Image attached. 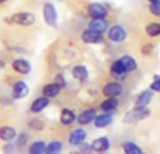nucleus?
Instances as JSON below:
<instances>
[{
    "instance_id": "21",
    "label": "nucleus",
    "mask_w": 160,
    "mask_h": 154,
    "mask_svg": "<svg viewBox=\"0 0 160 154\" xmlns=\"http://www.w3.org/2000/svg\"><path fill=\"white\" fill-rule=\"evenodd\" d=\"M76 117L74 115V113L69 109H63L61 114H60V122L63 124V125H70L72 124L74 120H75Z\"/></svg>"
},
{
    "instance_id": "24",
    "label": "nucleus",
    "mask_w": 160,
    "mask_h": 154,
    "mask_svg": "<svg viewBox=\"0 0 160 154\" xmlns=\"http://www.w3.org/2000/svg\"><path fill=\"white\" fill-rule=\"evenodd\" d=\"M62 143L59 141H52L50 142L44 149V152L48 153V154H56L58 153L62 150Z\"/></svg>"
},
{
    "instance_id": "10",
    "label": "nucleus",
    "mask_w": 160,
    "mask_h": 154,
    "mask_svg": "<svg viewBox=\"0 0 160 154\" xmlns=\"http://www.w3.org/2000/svg\"><path fill=\"white\" fill-rule=\"evenodd\" d=\"M87 132L84 129H75L69 135V143L72 146H78L85 140Z\"/></svg>"
},
{
    "instance_id": "30",
    "label": "nucleus",
    "mask_w": 160,
    "mask_h": 154,
    "mask_svg": "<svg viewBox=\"0 0 160 154\" xmlns=\"http://www.w3.org/2000/svg\"><path fill=\"white\" fill-rule=\"evenodd\" d=\"M55 83H57L61 89L64 88V87L66 86L65 79H64V77H63L61 74H58V75L56 76V81H55Z\"/></svg>"
},
{
    "instance_id": "26",
    "label": "nucleus",
    "mask_w": 160,
    "mask_h": 154,
    "mask_svg": "<svg viewBox=\"0 0 160 154\" xmlns=\"http://www.w3.org/2000/svg\"><path fill=\"white\" fill-rule=\"evenodd\" d=\"M45 143L43 141H36L29 147V153L31 154H40L45 149Z\"/></svg>"
},
{
    "instance_id": "19",
    "label": "nucleus",
    "mask_w": 160,
    "mask_h": 154,
    "mask_svg": "<svg viewBox=\"0 0 160 154\" xmlns=\"http://www.w3.org/2000/svg\"><path fill=\"white\" fill-rule=\"evenodd\" d=\"M16 137V131L10 126H4L0 128V139L3 141H12Z\"/></svg>"
},
{
    "instance_id": "17",
    "label": "nucleus",
    "mask_w": 160,
    "mask_h": 154,
    "mask_svg": "<svg viewBox=\"0 0 160 154\" xmlns=\"http://www.w3.org/2000/svg\"><path fill=\"white\" fill-rule=\"evenodd\" d=\"M93 120H94V126L95 127H97V128H105V127L108 126L112 122L113 118H112L111 114L107 112L106 114L96 116Z\"/></svg>"
},
{
    "instance_id": "23",
    "label": "nucleus",
    "mask_w": 160,
    "mask_h": 154,
    "mask_svg": "<svg viewBox=\"0 0 160 154\" xmlns=\"http://www.w3.org/2000/svg\"><path fill=\"white\" fill-rule=\"evenodd\" d=\"M118 106V101L115 98H108L101 103V109L105 112H111Z\"/></svg>"
},
{
    "instance_id": "7",
    "label": "nucleus",
    "mask_w": 160,
    "mask_h": 154,
    "mask_svg": "<svg viewBox=\"0 0 160 154\" xmlns=\"http://www.w3.org/2000/svg\"><path fill=\"white\" fill-rule=\"evenodd\" d=\"M153 96V93H152V90H144L142 91L137 101H136V103H135V106H134V109H144L146 108V106L150 103L152 98Z\"/></svg>"
},
{
    "instance_id": "36",
    "label": "nucleus",
    "mask_w": 160,
    "mask_h": 154,
    "mask_svg": "<svg viewBox=\"0 0 160 154\" xmlns=\"http://www.w3.org/2000/svg\"><path fill=\"white\" fill-rule=\"evenodd\" d=\"M58 1H62V0H58Z\"/></svg>"
},
{
    "instance_id": "6",
    "label": "nucleus",
    "mask_w": 160,
    "mask_h": 154,
    "mask_svg": "<svg viewBox=\"0 0 160 154\" xmlns=\"http://www.w3.org/2000/svg\"><path fill=\"white\" fill-rule=\"evenodd\" d=\"M88 13L92 18H105L108 15V9L100 3H92L88 8Z\"/></svg>"
},
{
    "instance_id": "32",
    "label": "nucleus",
    "mask_w": 160,
    "mask_h": 154,
    "mask_svg": "<svg viewBox=\"0 0 160 154\" xmlns=\"http://www.w3.org/2000/svg\"><path fill=\"white\" fill-rule=\"evenodd\" d=\"M152 50H153V45L149 43V44H146L145 46H143V48H142V53H143L144 55H150V54L152 52Z\"/></svg>"
},
{
    "instance_id": "27",
    "label": "nucleus",
    "mask_w": 160,
    "mask_h": 154,
    "mask_svg": "<svg viewBox=\"0 0 160 154\" xmlns=\"http://www.w3.org/2000/svg\"><path fill=\"white\" fill-rule=\"evenodd\" d=\"M146 33L150 37H156L160 35V24L152 23L146 26Z\"/></svg>"
},
{
    "instance_id": "9",
    "label": "nucleus",
    "mask_w": 160,
    "mask_h": 154,
    "mask_svg": "<svg viewBox=\"0 0 160 154\" xmlns=\"http://www.w3.org/2000/svg\"><path fill=\"white\" fill-rule=\"evenodd\" d=\"M12 66L15 71L21 74H28L31 70L30 63L27 59H24V58H18V59L13 60L12 63Z\"/></svg>"
},
{
    "instance_id": "28",
    "label": "nucleus",
    "mask_w": 160,
    "mask_h": 154,
    "mask_svg": "<svg viewBox=\"0 0 160 154\" xmlns=\"http://www.w3.org/2000/svg\"><path fill=\"white\" fill-rule=\"evenodd\" d=\"M150 12L155 15V16H160V1H155V2H152L150 7Z\"/></svg>"
},
{
    "instance_id": "13",
    "label": "nucleus",
    "mask_w": 160,
    "mask_h": 154,
    "mask_svg": "<svg viewBox=\"0 0 160 154\" xmlns=\"http://www.w3.org/2000/svg\"><path fill=\"white\" fill-rule=\"evenodd\" d=\"M96 117V110L95 109H87L83 112L80 113L77 118H75L77 120V122L79 124H81V125H87L89 123H91L94 118Z\"/></svg>"
},
{
    "instance_id": "18",
    "label": "nucleus",
    "mask_w": 160,
    "mask_h": 154,
    "mask_svg": "<svg viewBox=\"0 0 160 154\" xmlns=\"http://www.w3.org/2000/svg\"><path fill=\"white\" fill-rule=\"evenodd\" d=\"M72 77L75 80L81 81V82L86 80L88 78V76H89L88 69L85 66H82V65L75 66L72 69Z\"/></svg>"
},
{
    "instance_id": "1",
    "label": "nucleus",
    "mask_w": 160,
    "mask_h": 154,
    "mask_svg": "<svg viewBox=\"0 0 160 154\" xmlns=\"http://www.w3.org/2000/svg\"><path fill=\"white\" fill-rule=\"evenodd\" d=\"M42 13H43L44 22L51 27H57L58 15L56 7L52 3L47 2L43 5Z\"/></svg>"
},
{
    "instance_id": "22",
    "label": "nucleus",
    "mask_w": 160,
    "mask_h": 154,
    "mask_svg": "<svg viewBox=\"0 0 160 154\" xmlns=\"http://www.w3.org/2000/svg\"><path fill=\"white\" fill-rule=\"evenodd\" d=\"M120 59L122 62V64H123V66H124V68H125L127 72L135 70L137 69V67H138L136 60L133 57H131L130 55H123Z\"/></svg>"
},
{
    "instance_id": "16",
    "label": "nucleus",
    "mask_w": 160,
    "mask_h": 154,
    "mask_svg": "<svg viewBox=\"0 0 160 154\" xmlns=\"http://www.w3.org/2000/svg\"><path fill=\"white\" fill-rule=\"evenodd\" d=\"M49 103H50V101L48 100L47 97H45V96L40 97L32 103V104L30 106V110L33 113H40L49 105Z\"/></svg>"
},
{
    "instance_id": "2",
    "label": "nucleus",
    "mask_w": 160,
    "mask_h": 154,
    "mask_svg": "<svg viewBox=\"0 0 160 154\" xmlns=\"http://www.w3.org/2000/svg\"><path fill=\"white\" fill-rule=\"evenodd\" d=\"M11 22L19 26H28L35 23L36 17L34 14L30 12H18L13 14L11 18Z\"/></svg>"
},
{
    "instance_id": "8",
    "label": "nucleus",
    "mask_w": 160,
    "mask_h": 154,
    "mask_svg": "<svg viewBox=\"0 0 160 154\" xmlns=\"http://www.w3.org/2000/svg\"><path fill=\"white\" fill-rule=\"evenodd\" d=\"M122 91V88L117 82L108 83L103 89L104 95L108 98H116L117 96L121 95Z\"/></svg>"
},
{
    "instance_id": "14",
    "label": "nucleus",
    "mask_w": 160,
    "mask_h": 154,
    "mask_svg": "<svg viewBox=\"0 0 160 154\" xmlns=\"http://www.w3.org/2000/svg\"><path fill=\"white\" fill-rule=\"evenodd\" d=\"M91 146H92V150H94V151L105 152L109 148L110 143H109V140L108 137L103 136V137H99V138L93 140Z\"/></svg>"
},
{
    "instance_id": "4",
    "label": "nucleus",
    "mask_w": 160,
    "mask_h": 154,
    "mask_svg": "<svg viewBox=\"0 0 160 154\" xmlns=\"http://www.w3.org/2000/svg\"><path fill=\"white\" fill-rule=\"evenodd\" d=\"M81 39L85 43L97 44V43H101L103 41L104 37H103V33L93 30L92 28H88L83 31V33L81 35Z\"/></svg>"
},
{
    "instance_id": "31",
    "label": "nucleus",
    "mask_w": 160,
    "mask_h": 154,
    "mask_svg": "<svg viewBox=\"0 0 160 154\" xmlns=\"http://www.w3.org/2000/svg\"><path fill=\"white\" fill-rule=\"evenodd\" d=\"M151 90L152 91H160V78L155 79L150 86Z\"/></svg>"
},
{
    "instance_id": "35",
    "label": "nucleus",
    "mask_w": 160,
    "mask_h": 154,
    "mask_svg": "<svg viewBox=\"0 0 160 154\" xmlns=\"http://www.w3.org/2000/svg\"><path fill=\"white\" fill-rule=\"evenodd\" d=\"M149 1L152 3V2H155V1H158V0H149Z\"/></svg>"
},
{
    "instance_id": "12",
    "label": "nucleus",
    "mask_w": 160,
    "mask_h": 154,
    "mask_svg": "<svg viewBox=\"0 0 160 154\" xmlns=\"http://www.w3.org/2000/svg\"><path fill=\"white\" fill-rule=\"evenodd\" d=\"M29 89L28 85L23 81H18L15 83L12 90V96L14 99H23L28 95Z\"/></svg>"
},
{
    "instance_id": "3",
    "label": "nucleus",
    "mask_w": 160,
    "mask_h": 154,
    "mask_svg": "<svg viewBox=\"0 0 160 154\" xmlns=\"http://www.w3.org/2000/svg\"><path fill=\"white\" fill-rule=\"evenodd\" d=\"M150 116V111L146 108L144 109H133L132 111L127 112L123 117V122L130 124L141 119H144Z\"/></svg>"
},
{
    "instance_id": "29",
    "label": "nucleus",
    "mask_w": 160,
    "mask_h": 154,
    "mask_svg": "<svg viewBox=\"0 0 160 154\" xmlns=\"http://www.w3.org/2000/svg\"><path fill=\"white\" fill-rule=\"evenodd\" d=\"M29 127L36 130V131H40L43 128V122L39 120V119H32L29 121Z\"/></svg>"
},
{
    "instance_id": "5",
    "label": "nucleus",
    "mask_w": 160,
    "mask_h": 154,
    "mask_svg": "<svg viewBox=\"0 0 160 154\" xmlns=\"http://www.w3.org/2000/svg\"><path fill=\"white\" fill-rule=\"evenodd\" d=\"M108 38L113 42H122L126 38V31L121 26H114L108 30Z\"/></svg>"
},
{
    "instance_id": "33",
    "label": "nucleus",
    "mask_w": 160,
    "mask_h": 154,
    "mask_svg": "<svg viewBox=\"0 0 160 154\" xmlns=\"http://www.w3.org/2000/svg\"><path fill=\"white\" fill-rule=\"evenodd\" d=\"M80 150L83 151V152H91L92 150V146L91 145H88V144H80Z\"/></svg>"
},
{
    "instance_id": "11",
    "label": "nucleus",
    "mask_w": 160,
    "mask_h": 154,
    "mask_svg": "<svg viewBox=\"0 0 160 154\" xmlns=\"http://www.w3.org/2000/svg\"><path fill=\"white\" fill-rule=\"evenodd\" d=\"M110 71H111L112 76L116 79H123L125 74L127 73L121 59H118L112 63V65L110 67Z\"/></svg>"
},
{
    "instance_id": "20",
    "label": "nucleus",
    "mask_w": 160,
    "mask_h": 154,
    "mask_svg": "<svg viewBox=\"0 0 160 154\" xmlns=\"http://www.w3.org/2000/svg\"><path fill=\"white\" fill-rule=\"evenodd\" d=\"M60 89H61V88L57 83L47 84L44 86V88L42 89V93L47 98H55L59 94Z\"/></svg>"
},
{
    "instance_id": "34",
    "label": "nucleus",
    "mask_w": 160,
    "mask_h": 154,
    "mask_svg": "<svg viewBox=\"0 0 160 154\" xmlns=\"http://www.w3.org/2000/svg\"><path fill=\"white\" fill-rule=\"evenodd\" d=\"M6 1H7V0H0V4H2V3H4Z\"/></svg>"
},
{
    "instance_id": "25",
    "label": "nucleus",
    "mask_w": 160,
    "mask_h": 154,
    "mask_svg": "<svg viewBox=\"0 0 160 154\" xmlns=\"http://www.w3.org/2000/svg\"><path fill=\"white\" fill-rule=\"evenodd\" d=\"M123 151L127 154H141L142 149L133 142H127L123 146Z\"/></svg>"
},
{
    "instance_id": "15",
    "label": "nucleus",
    "mask_w": 160,
    "mask_h": 154,
    "mask_svg": "<svg viewBox=\"0 0 160 154\" xmlns=\"http://www.w3.org/2000/svg\"><path fill=\"white\" fill-rule=\"evenodd\" d=\"M108 27V23L105 18H92L89 23V28L104 33Z\"/></svg>"
}]
</instances>
